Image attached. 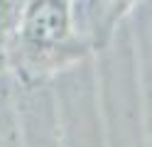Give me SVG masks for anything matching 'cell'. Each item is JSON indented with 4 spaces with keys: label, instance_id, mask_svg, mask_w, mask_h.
<instances>
[{
    "label": "cell",
    "instance_id": "cell-1",
    "mask_svg": "<svg viewBox=\"0 0 152 147\" xmlns=\"http://www.w3.org/2000/svg\"><path fill=\"white\" fill-rule=\"evenodd\" d=\"M69 29L64 0H34L22 22V32L32 44H54Z\"/></svg>",
    "mask_w": 152,
    "mask_h": 147
}]
</instances>
